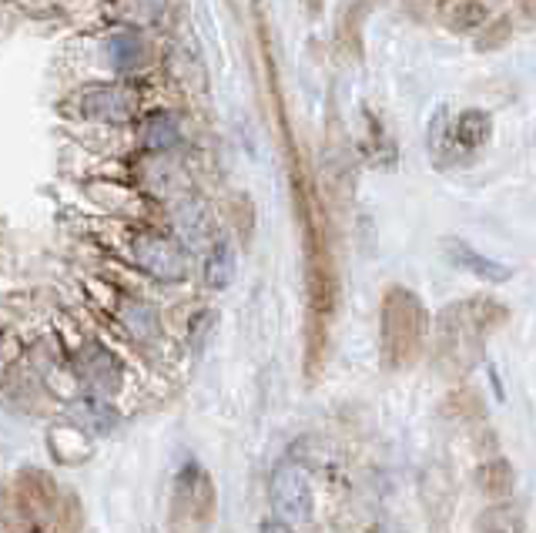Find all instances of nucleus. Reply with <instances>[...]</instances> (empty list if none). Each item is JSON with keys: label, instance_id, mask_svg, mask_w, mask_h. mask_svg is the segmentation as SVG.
<instances>
[{"label": "nucleus", "instance_id": "nucleus-1", "mask_svg": "<svg viewBox=\"0 0 536 533\" xmlns=\"http://www.w3.org/2000/svg\"><path fill=\"white\" fill-rule=\"evenodd\" d=\"M506 322H510V309L493 295H473V299L446 306L436 332V349L443 366H449L453 373H466L480 359L483 339L500 332Z\"/></svg>", "mask_w": 536, "mask_h": 533}, {"label": "nucleus", "instance_id": "nucleus-2", "mask_svg": "<svg viewBox=\"0 0 536 533\" xmlns=\"http://www.w3.org/2000/svg\"><path fill=\"white\" fill-rule=\"evenodd\" d=\"M429 336V316L416 292L409 289H389L382 299V352L392 369L413 366L426 349Z\"/></svg>", "mask_w": 536, "mask_h": 533}, {"label": "nucleus", "instance_id": "nucleus-3", "mask_svg": "<svg viewBox=\"0 0 536 533\" xmlns=\"http://www.w3.org/2000/svg\"><path fill=\"white\" fill-rule=\"evenodd\" d=\"M268 500H272L279 523H285V527H305L312 520L309 473L299 463H282L272 473V483H268Z\"/></svg>", "mask_w": 536, "mask_h": 533}, {"label": "nucleus", "instance_id": "nucleus-4", "mask_svg": "<svg viewBox=\"0 0 536 533\" xmlns=\"http://www.w3.org/2000/svg\"><path fill=\"white\" fill-rule=\"evenodd\" d=\"M131 252H134V262L161 282H178V279H185V272H188L181 249L175 242L161 239V235H151V232L138 235L131 245Z\"/></svg>", "mask_w": 536, "mask_h": 533}, {"label": "nucleus", "instance_id": "nucleus-5", "mask_svg": "<svg viewBox=\"0 0 536 533\" xmlns=\"http://www.w3.org/2000/svg\"><path fill=\"white\" fill-rule=\"evenodd\" d=\"M81 376L88 379L91 389L111 396L121 386V363L104 346H88L81 356Z\"/></svg>", "mask_w": 536, "mask_h": 533}, {"label": "nucleus", "instance_id": "nucleus-6", "mask_svg": "<svg viewBox=\"0 0 536 533\" xmlns=\"http://www.w3.org/2000/svg\"><path fill=\"white\" fill-rule=\"evenodd\" d=\"M84 118L98 121H128L134 114V98L121 88H94L81 101Z\"/></svg>", "mask_w": 536, "mask_h": 533}, {"label": "nucleus", "instance_id": "nucleus-7", "mask_svg": "<svg viewBox=\"0 0 536 533\" xmlns=\"http://www.w3.org/2000/svg\"><path fill=\"white\" fill-rule=\"evenodd\" d=\"M446 252H449V259L459 265V269L473 272L476 279H483V282H506L513 275L506 265L486 259V255H480L476 249H469L466 242H446Z\"/></svg>", "mask_w": 536, "mask_h": 533}, {"label": "nucleus", "instance_id": "nucleus-8", "mask_svg": "<svg viewBox=\"0 0 536 533\" xmlns=\"http://www.w3.org/2000/svg\"><path fill=\"white\" fill-rule=\"evenodd\" d=\"M476 487L486 500H510L513 497V487H516V473H513V463L506 460H490L476 470Z\"/></svg>", "mask_w": 536, "mask_h": 533}, {"label": "nucleus", "instance_id": "nucleus-9", "mask_svg": "<svg viewBox=\"0 0 536 533\" xmlns=\"http://www.w3.org/2000/svg\"><path fill=\"white\" fill-rule=\"evenodd\" d=\"M490 135H493V118L483 108H469L453 121V141L466 151L483 148Z\"/></svg>", "mask_w": 536, "mask_h": 533}, {"label": "nucleus", "instance_id": "nucleus-10", "mask_svg": "<svg viewBox=\"0 0 536 533\" xmlns=\"http://www.w3.org/2000/svg\"><path fill=\"white\" fill-rule=\"evenodd\" d=\"M490 11L493 7L486 0H453L446 11V24L453 34H473L490 21Z\"/></svg>", "mask_w": 536, "mask_h": 533}, {"label": "nucleus", "instance_id": "nucleus-11", "mask_svg": "<svg viewBox=\"0 0 536 533\" xmlns=\"http://www.w3.org/2000/svg\"><path fill=\"white\" fill-rule=\"evenodd\" d=\"M175 225H178V235L185 239L191 249L208 242V228H212V218H208V208L201 202H185L175 212Z\"/></svg>", "mask_w": 536, "mask_h": 533}, {"label": "nucleus", "instance_id": "nucleus-12", "mask_svg": "<svg viewBox=\"0 0 536 533\" xmlns=\"http://www.w3.org/2000/svg\"><path fill=\"white\" fill-rule=\"evenodd\" d=\"M476 533H526L523 513L513 503H493L476 517Z\"/></svg>", "mask_w": 536, "mask_h": 533}, {"label": "nucleus", "instance_id": "nucleus-13", "mask_svg": "<svg viewBox=\"0 0 536 533\" xmlns=\"http://www.w3.org/2000/svg\"><path fill=\"white\" fill-rule=\"evenodd\" d=\"M443 416L446 420H459V423H476L486 416V399L476 393V389H453L443 399Z\"/></svg>", "mask_w": 536, "mask_h": 533}, {"label": "nucleus", "instance_id": "nucleus-14", "mask_svg": "<svg viewBox=\"0 0 536 533\" xmlns=\"http://www.w3.org/2000/svg\"><path fill=\"white\" fill-rule=\"evenodd\" d=\"M235 279V249L228 242H218L212 252H208L205 262V282L212 289H228Z\"/></svg>", "mask_w": 536, "mask_h": 533}, {"label": "nucleus", "instance_id": "nucleus-15", "mask_svg": "<svg viewBox=\"0 0 536 533\" xmlns=\"http://www.w3.org/2000/svg\"><path fill=\"white\" fill-rule=\"evenodd\" d=\"M513 34H516V27H513V17L510 14L490 17V21L480 27V34H476V51H480V54L500 51V47H506V44L513 41Z\"/></svg>", "mask_w": 536, "mask_h": 533}, {"label": "nucleus", "instance_id": "nucleus-16", "mask_svg": "<svg viewBox=\"0 0 536 533\" xmlns=\"http://www.w3.org/2000/svg\"><path fill=\"white\" fill-rule=\"evenodd\" d=\"M121 322L128 326V332L134 339H141V342H151L158 336V316L151 312L145 302H124V309H121Z\"/></svg>", "mask_w": 536, "mask_h": 533}, {"label": "nucleus", "instance_id": "nucleus-17", "mask_svg": "<svg viewBox=\"0 0 536 533\" xmlns=\"http://www.w3.org/2000/svg\"><path fill=\"white\" fill-rule=\"evenodd\" d=\"M178 125L171 118H165V114H155V118L145 125V141H148V148H155V151H168V148H175L178 145Z\"/></svg>", "mask_w": 536, "mask_h": 533}, {"label": "nucleus", "instance_id": "nucleus-18", "mask_svg": "<svg viewBox=\"0 0 536 533\" xmlns=\"http://www.w3.org/2000/svg\"><path fill=\"white\" fill-rule=\"evenodd\" d=\"M111 57H114L118 68H134V64H141V57H145L141 37L138 34H118L111 41Z\"/></svg>", "mask_w": 536, "mask_h": 533}, {"label": "nucleus", "instance_id": "nucleus-19", "mask_svg": "<svg viewBox=\"0 0 536 533\" xmlns=\"http://www.w3.org/2000/svg\"><path fill=\"white\" fill-rule=\"evenodd\" d=\"M516 7H520L526 21H536V0H516Z\"/></svg>", "mask_w": 536, "mask_h": 533}, {"label": "nucleus", "instance_id": "nucleus-20", "mask_svg": "<svg viewBox=\"0 0 536 533\" xmlns=\"http://www.w3.org/2000/svg\"><path fill=\"white\" fill-rule=\"evenodd\" d=\"M262 533H295L292 527H285V523H279V520H275V523H265V527H262Z\"/></svg>", "mask_w": 536, "mask_h": 533}, {"label": "nucleus", "instance_id": "nucleus-21", "mask_svg": "<svg viewBox=\"0 0 536 533\" xmlns=\"http://www.w3.org/2000/svg\"><path fill=\"white\" fill-rule=\"evenodd\" d=\"M486 4H490V7H493V4H496V0H486Z\"/></svg>", "mask_w": 536, "mask_h": 533}]
</instances>
